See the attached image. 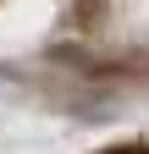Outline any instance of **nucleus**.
<instances>
[{"instance_id": "nucleus-1", "label": "nucleus", "mask_w": 149, "mask_h": 154, "mask_svg": "<svg viewBox=\"0 0 149 154\" xmlns=\"http://www.w3.org/2000/svg\"><path fill=\"white\" fill-rule=\"evenodd\" d=\"M110 154H149V149H110Z\"/></svg>"}]
</instances>
